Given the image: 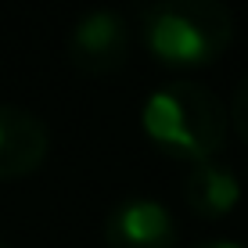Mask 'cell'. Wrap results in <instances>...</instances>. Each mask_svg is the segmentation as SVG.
I'll list each match as a JSON object with an SVG mask.
<instances>
[{"instance_id": "obj_3", "label": "cell", "mask_w": 248, "mask_h": 248, "mask_svg": "<svg viewBox=\"0 0 248 248\" xmlns=\"http://www.w3.org/2000/svg\"><path fill=\"white\" fill-rule=\"evenodd\" d=\"M133 29L115 7H90L68 32V58L87 76H112L126 65Z\"/></svg>"}, {"instance_id": "obj_2", "label": "cell", "mask_w": 248, "mask_h": 248, "mask_svg": "<svg viewBox=\"0 0 248 248\" xmlns=\"http://www.w3.org/2000/svg\"><path fill=\"white\" fill-rule=\"evenodd\" d=\"M144 47L169 68H202L234 40V15L223 0H155L140 15Z\"/></svg>"}, {"instance_id": "obj_4", "label": "cell", "mask_w": 248, "mask_h": 248, "mask_svg": "<svg viewBox=\"0 0 248 248\" xmlns=\"http://www.w3.org/2000/svg\"><path fill=\"white\" fill-rule=\"evenodd\" d=\"M108 248H176V223L169 209L155 198H123L105 216Z\"/></svg>"}, {"instance_id": "obj_8", "label": "cell", "mask_w": 248, "mask_h": 248, "mask_svg": "<svg viewBox=\"0 0 248 248\" xmlns=\"http://www.w3.org/2000/svg\"><path fill=\"white\" fill-rule=\"evenodd\" d=\"M191 248H241L237 241H202V245H191Z\"/></svg>"}, {"instance_id": "obj_1", "label": "cell", "mask_w": 248, "mask_h": 248, "mask_svg": "<svg viewBox=\"0 0 248 248\" xmlns=\"http://www.w3.org/2000/svg\"><path fill=\"white\" fill-rule=\"evenodd\" d=\"M140 126L166 155L205 162L227 144L230 115L205 83L176 79L158 87L140 112Z\"/></svg>"}, {"instance_id": "obj_5", "label": "cell", "mask_w": 248, "mask_h": 248, "mask_svg": "<svg viewBox=\"0 0 248 248\" xmlns=\"http://www.w3.org/2000/svg\"><path fill=\"white\" fill-rule=\"evenodd\" d=\"M50 151V133L44 119L18 105L0 101V180H18L44 166Z\"/></svg>"}, {"instance_id": "obj_9", "label": "cell", "mask_w": 248, "mask_h": 248, "mask_svg": "<svg viewBox=\"0 0 248 248\" xmlns=\"http://www.w3.org/2000/svg\"><path fill=\"white\" fill-rule=\"evenodd\" d=\"M0 248H11V245H4V241H0Z\"/></svg>"}, {"instance_id": "obj_7", "label": "cell", "mask_w": 248, "mask_h": 248, "mask_svg": "<svg viewBox=\"0 0 248 248\" xmlns=\"http://www.w3.org/2000/svg\"><path fill=\"white\" fill-rule=\"evenodd\" d=\"M230 119H234V130L241 133V140L248 144V76L237 83L234 101H230Z\"/></svg>"}, {"instance_id": "obj_6", "label": "cell", "mask_w": 248, "mask_h": 248, "mask_svg": "<svg viewBox=\"0 0 248 248\" xmlns=\"http://www.w3.org/2000/svg\"><path fill=\"white\" fill-rule=\"evenodd\" d=\"M184 198L187 209L202 219H223L237 209L241 202V184H237L234 169L223 166L216 158H205L194 162L187 169V180H184Z\"/></svg>"}]
</instances>
